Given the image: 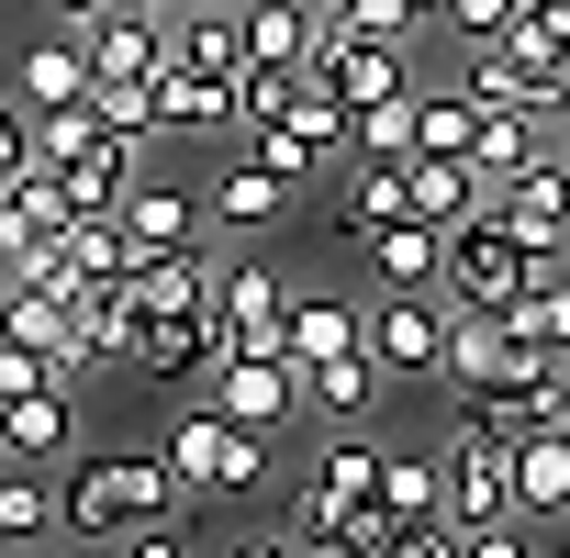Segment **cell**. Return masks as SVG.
Wrapping results in <instances>:
<instances>
[{"instance_id":"cell-38","label":"cell","mask_w":570,"mask_h":558,"mask_svg":"<svg viewBox=\"0 0 570 558\" xmlns=\"http://www.w3.org/2000/svg\"><path fill=\"white\" fill-rule=\"evenodd\" d=\"M35 179V123H23V101L0 90V190H23Z\"/></svg>"},{"instance_id":"cell-40","label":"cell","mask_w":570,"mask_h":558,"mask_svg":"<svg viewBox=\"0 0 570 558\" xmlns=\"http://www.w3.org/2000/svg\"><path fill=\"white\" fill-rule=\"evenodd\" d=\"M459 558H537V525H525V514H503V525H470V536H459Z\"/></svg>"},{"instance_id":"cell-30","label":"cell","mask_w":570,"mask_h":558,"mask_svg":"<svg viewBox=\"0 0 570 558\" xmlns=\"http://www.w3.org/2000/svg\"><path fill=\"white\" fill-rule=\"evenodd\" d=\"M279 134L303 146V168H314V179H325V168H347V112H336V90H314V79H303V101H292V112H279Z\"/></svg>"},{"instance_id":"cell-10","label":"cell","mask_w":570,"mask_h":558,"mask_svg":"<svg viewBox=\"0 0 570 558\" xmlns=\"http://www.w3.org/2000/svg\"><path fill=\"white\" fill-rule=\"evenodd\" d=\"M470 112H525V123H559V79L537 68V57H514V46H470V68L448 79Z\"/></svg>"},{"instance_id":"cell-12","label":"cell","mask_w":570,"mask_h":558,"mask_svg":"<svg viewBox=\"0 0 570 558\" xmlns=\"http://www.w3.org/2000/svg\"><path fill=\"white\" fill-rule=\"evenodd\" d=\"M79 68H90V90H157V79H168V23L112 12V23L79 34Z\"/></svg>"},{"instance_id":"cell-25","label":"cell","mask_w":570,"mask_h":558,"mask_svg":"<svg viewBox=\"0 0 570 558\" xmlns=\"http://www.w3.org/2000/svg\"><path fill=\"white\" fill-rule=\"evenodd\" d=\"M157 134H235V79L168 68V79H157Z\"/></svg>"},{"instance_id":"cell-7","label":"cell","mask_w":570,"mask_h":558,"mask_svg":"<svg viewBox=\"0 0 570 558\" xmlns=\"http://www.w3.org/2000/svg\"><path fill=\"white\" fill-rule=\"evenodd\" d=\"M202 402H213L235 436H292V425H303V369H292V358H224V369L202 380Z\"/></svg>"},{"instance_id":"cell-21","label":"cell","mask_w":570,"mask_h":558,"mask_svg":"<svg viewBox=\"0 0 570 558\" xmlns=\"http://www.w3.org/2000/svg\"><path fill=\"white\" fill-rule=\"evenodd\" d=\"M303 480H314V491H325L347 525H358V514H381V436H325Z\"/></svg>"},{"instance_id":"cell-19","label":"cell","mask_w":570,"mask_h":558,"mask_svg":"<svg viewBox=\"0 0 570 558\" xmlns=\"http://www.w3.org/2000/svg\"><path fill=\"white\" fill-rule=\"evenodd\" d=\"M381 391H392V380H381L370 358H325V369H303V425H325V436L347 425V436H358V425L381 413Z\"/></svg>"},{"instance_id":"cell-50","label":"cell","mask_w":570,"mask_h":558,"mask_svg":"<svg viewBox=\"0 0 570 558\" xmlns=\"http://www.w3.org/2000/svg\"><path fill=\"white\" fill-rule=\"evenodd\" d=\"M325 558H381V547H325Z\"/></svg>"},{"instance_id":"cell-11","label":"cell","mask_w":570,"mask_h":558,"mask_svg":"<svg viewBox=\"0 0 570 558\" xmlns=\"http://www.w3.org/2000/svg\"><path fill=\"white\" fill-rule=\"evenodd\" d=\"M112 223H124L135 257H190V246L213 235V223H202V190H179V179H157V168L124 179V212H112Z\"/></svg>"},{"instance_id":"cell-39","label":"cell","mask_w":570,"mask_h":558,"mask_svg":"<svg viewBox=\"0 0 570 558\" xmlns=\"http://www.w3.org/2000/svg\"><path fill=\"white\" fill-rule=\"evenodd\" d=\"M35 246H46V235L23 223V201H12V190H0V291H12V279L35 268Z\"/></svg>"},{"instance_id":"cell-13","label":"cell","mask_w":570,"mask_h":558,"mask_svg":"<svg viewBox=\"0 0 570 558\" xmlns=\"http://www.w3.org/2000/svg\"><path fill=\"white\" fill-rule=\"evenodd\" d=\"M112 369H135V380H213V313H135Z\"/></svg>"},{"instance_id":"cell-16","label":"cell","mask_w":570,"mask_h":558,"mask_svg":"<svg viewBox=\"0 0 570 558\" xmlns=\"http://www.w3.org/2000/svg\"><path fill=\"white\" fill-rule=\"evenodd\" d=\"M548 157H559V123H525V112H481V134H470V179H481V201H492L503 179L548 168Z\"/></svg>"},{"instance_id":"cell-20","label":"cell","mask_w":570,"mask_h":558,"mask_svg":"<svg viewBox=\"0 0 570 558\" xmlns=\"http://www.w3.org/2000/svg\"><path fill=\"white\" fill-rule=\"evenodd\" d=\"M68 436H79V391H35V402H0V469L68 458Z\"/></svg>"},{"instance_id":"cell-22","label":"cell","mask_w":570,"mask_h":558,"mask_svg":"<svg viewBox=\"0 0 570 558\" xmlns=\"http://www.w3.org/2000/svg\"><path fill=\"white\" fill-rule=\"evenodd\" d=\"M279 358H292V369L358 358V302H314V291H292V325H279Z\"/></svg>"},{"instance_id":"cell-26","label":"cell","mask_w":570,"mask_h":558,"mask_svg":"<svg viewBox=\"0 0 570 558\" xmlns=\"http://www.w3.org/2000/svg\"><path fill=\"white\" fill-rule=\"evenodd\" d=\"M470 134H481V112H470L448 79H414V157H436V168H470Z\"/></svg>"},{"instance_id":"cell-45","label":"cell","mask_w":570,"mask_h":558,"mask_svg":"<svg viewBox=\"0 0 570 558\" xmlns=\"http://www.w3.org/2000/svg\"><path fill=\"white\" fill-rule=\"evenodd\" d=\"M112 558H202V547H190V536H168V525H157V536H124V547H112Z\"/></svg>"},{"instance_id":"cell-35","label":"cell","mask_w":570,"mask_h":558,"mask_svg":"<svg viewBox=\"0 0 570 558\" xmlns=\"http://www.w3.org/2000/svg\"><path fill=\"white\" fill-rule=\"evenodd\" d=\"M303 101V79H279V68H235V134H279V112Z\"/></svg>"},{"instance_id":"cell-8","label":"cell","mask_w":570,"mask_h":558,"mask_svg":"<svg viewBox=\"0 0 570 558\" xmlns=\"http://www.w3.org/2000/svg\"><path fill=\"white\" fill-rule=\"evenodd\" d=\"M514 514V469H503V447H481V436H448L436 447V525H503Z\"/></svg>"},{"instance_id":"cell-49","label":"cell","mask_w":570,"mask_h":558,"mask_svg":"<svg viewBox=\"0 0 570 558\" xmlns=\"http://www.w3.org/2000/svg\"><path fill=\"white\" fill-rule=\"evenodd\" d=\"M414 12H425V23H448V0H414Z\"/></svg>"},{"instance_id":"cell-2","label":"cell","mask_w":570,"mask_h":558,"mask_svg":"<svg viewBox=\"0 0 570 558\" xmlns=\"http://www.w3.org/2000/svg\"><path fill=\"white\" fill-rule=\"evenodd\" d=\"M537 279H559V268H548V257H525L492 212L448 223V257H436V302H448V313H492V325H503V313L537 291Z\"/></svg>"},{"instance_id":"cell-37","label":"cell","mask_w":570,"mask_h":558,"mask_svg":"<svg viewBox=\"0 0 570 558\" xmlns=\"http://www.w3.org/2000/svg\"><path fill=\"white\" fill-rule=\"evenodd\" d=\"M514 23H525V0H448V34L459 46H503Z\"/></svg>"},{"instance_id":"cell-3","label":"cell","mask_w":570,"mask_h":558,"mask_svg":"<svg viewBox=\"0 0 570 558\" xmlns=\"http://www.w3.org/2000/svg\"><path fill=\"white\" fill-rule=\"evenodd\" d=\"M157 469H168L190 502H246V491L268 480V436H235L213 402H190V413L157 436Z\"/></svg>"},{"instance_id":"cell-31","label":"cell","mask_w":570,"mask_h":558,"mask_svg":"<svg viewBox=\"0 0 570 558\" xmlns=\"http://www.w3.org/2000/svg\"><path fill=\"white\" fill-rule=\"evenodd\" d=\"M403 190H414V223H436V235L481 212V179L470 168H436V157H403Z\"/></svg>"},{"instance_id":"cell-32","label":"cell","mask_w":570,"mask_h":558,"mask_svg":"<svg viewBox=\"0 0 570 558\" xmlns=\"http://www.w3.org/2000/svg\"><path fill=\"white\" fill-rule=\"evenodd\" d=\"M381 514L436 525V447H381Z\"/></svg>"},{"instance_id":"cell-23","label":"cell","mask_w":570,"mask_h":558,"mask_svg":"<svg viewBox=\"0 0 570 558\" xmlns=\"http://www.w3.org/2000/svg\"><path fill=\"white\" fill-rule=\"evenodd\" d=\"M246 23V68H279V79H303L314 68V12H303V0H268V12H235Z\"/></svg>"},{"instance_id":"cell-5","label":"cell","mask_w":570,"mask_h":558,"mask_svg":"<svg viewBox=\"0 0 570 558\" xmlns=\"http://www.w3.org/2000/svg\"><path fill=\"white\" fill-rule=\"evenodd\" d=\"M448 325H459V313H448L436 291H403V302L381 291V302L358 313V358H370L381 380H448Z\"/></svg>"},{"instance_id":"cell-46","label":"cell","mask_w":570,"mask_h":558,"mask_svg":"<svg viewBox=\"0 0 570 558\" xmlns=\"http://www.w3.org/2000/svg\"><path fill=\"white\" fill-rule=\"evenodd\" d=\"M124 12H146V23H179V0H124Z\"/></svg>"},{"instance_id":"cell-47","label":"cell","mask_w":570,"mask_h":558,"mask_svg":"<svg viewBox=\"0 0 570 558\" xmlns=\"http://www.w3.org/2000/svg\"><path fill=\"white\" fill-rule=\"evenodd\" d=\"M179 12H235V0H179Z\"/></svg>"},{"instance_id":"cell-1","label":"cell","mask_w":570,"mask_h":558,"mask_svg":"<svg viewBox=\"0 0 570 558\" xmlns=\"http://www.w3.org/2000/svg\"><path fill=\"white\" fill-rule=\"evenodd\" d=\"M202 502L157 469V447H90V458H68V480H57V536H79V547H124V536H179Z\"/></svg>"},{"instance_id":"cell-51","label":"cell","mask_w":570,"mask_h":558,"mask_svg":"<svg viewBox=\"0 0 570 558\" xmlns=\"http://www.w3.org/2000/svg\"><path fill=\"white\" fill-rule=\"evenodd\" d=\"M559 168H570V123H559Z\"/></svg>"},{"instance_id":"cell-43","label":"cell","mask_w":570,"mask_h":558,"mask_svg":"<svg viewBox=\"0 0 570 558\" xmlns=\"http://www.w3.org/2000/svg\"><path fill=\"white\" fill-rule=\"evenodd\" d=\"M46 391V358H23V347H0V402H35Z\"/></svg>"},{"instance_id":"cell-34","label":"cell","mask_w":570,"mask_h":558,"mask_svg":"<svg viewBox=\"0 0 570 558\" xmlns=\"http://www.w3.org/2000/svg\"><path fill=\"white\" fill-rule=\"evenodd\" d=\"M325 34H370V46H414V34H425V12H414V0H336V12H325Z\"/></svg>"},{"instance_id":"cell-33","label":"cell","mask_w":570,"mask_h":558,"mask_svg":"<svg viewBox=\"0 0 570 558\" xmlns=\"http://www.w3.org/2000/svg\"><path fill=\"white\" fill-rule=\"evenodd\" d=\"M57 536V480L46 469H0V547H35Z\"/></svg>"},{"instance_id":"cell-29","label":"cell","mask_w":570,"mask_h":558,"mask_svg":"<svg viewBox=\"0 0 570 558\" xmlns=\"http://www.w3.org/2000/svg\"><path fill=\"white\" fill-rule=\"evenodd\" d=\"M503 336H514L525 358H570V268H559V279H537V291L503 313Z\"/></svg>"},{"instance_id":"cell-9","label":"cell","mask_w":570,"mask_h":558,"mask_svg":"<svg viewBox=\"0 0 570 558\" xmlns=\"http://www.w3.org/2000/svg\"><path fill=\"white\" fill-rule=\"evenodd\" d=\"M525 257H548V268H570V168L548 157V168H525V179H503L492 201H481Z\"/></svg>"},{"instance_id":"cell-44","label":"cell","mask_w":570,"mask_h":558,"mask_svg":"<svg viewBox=\"0 0 570 558\" xmlns=\"http://www.w3.org/2000/svg\"><path fill=\"white\" fill-rule=\"evenodd\" d=\"M224 558H303V547H292V536H279V525H246V536H235Z\"/></svg>"},{"instance_id":"cell-14","label":"cell","mask_w":570,"mask_h":558,"mask_svg":"<svg viewBox=\"0 0 570 558\" xmlns=\"http://www.w3.org/2000/svg\"><path fill=\"white\" fill-rule=\"evenodd\" d=\"M292 179H268L257 157H224L213 179H202V223H224V235H268V223H292Z\"/></svg>"},{"instance_id":"cell-28","label":"cell","mask_w":570,"mask_h":558,"mask_svg":"<svg viewBox=\"0 0 570 558\" xmlns=\"http://www.w3.org/2000/svg\"><path fill=\"white\" fill-rule=\"evenodd\" d=\"M336 212H347V235L370 246V235L414 223V190H403V168H358V157H347V190H336Z\"/></svg>"},{"instance_id":"cell-18","label":"cell","mask_w":570,"mask_h":558,"mask_svg":"<svg viewBox=\"0 0 570 558\" xmlns=\"http://www.w3.org/2000/svg\"><path fill=\"white\" fill-rule=\"evenodd\" d=\"M525 369H537V358H525L492 313H459V325H448V391H503V380H525Z\"/></svg>"},{"instance_id":"cell-42","label":"cell","mask_w":570,"mask_h":558,"mask_svg":"<svg viewBox=\"0 0 570 558\" xmlns=\"http://www.w3.org/2000/svg\"><path fill=\"white\" fill-rule=\"evenodd\" d=\"M381 558H459V525H403Z\"/></svg>"},{"instance_id":"cell-41","label":"cell","mask_w":570,"mask_h":558,"mask_svg":"<svg viewBox=\"0 0 570 558\" xmlns=\"http://www.w3.org/2000/svg\"><path fill=\"white\" fill-rule=\"evenodd\" d=\"M112 12H124V0H46V34H68V46H79V34H90V23H112Z\"/></svg>"},{"instance_id":"cell-48","label":"cell","mask_w":570,"mask_h":558,"mask_svg":"<svg viewBox=\"0 0 570 558\" xmlns=\"http://www.w3.org/2000/svg\"><path fill=\"white\" fill-rule=\"evenodd\" d=\"M525 12H559V23H570V0H525Z\"/></svg>"},{"instance_id":"cell-4","label":"cell","mask_w":570,"mask_h":558,"mask_svg":"<svg viewBox=\"0 0 570 558\" xmlns=\"http://www.w3.org/2000/svg\"><path fill=\"white\" fill-rule=\"evenodd\" d=\"M279 325H292V279L268 257H213V369L224 358H279Z\"/></svg>"},{"instance_id":"cell-27","label":"cell","mask_w":570,"mask_h":558,"mask_svg":"<svg viewBox=\"0 0 570 558\" xmlns=\"http://www.w3.org/2000/svg\"><path fill=\"white\" fill-rule=\"evenodd\" d=\"M436 257H448V235L436 223H392V235H370V279L403 302V291H436Z\"/></svg>"},{"instance_id":"cell-17","label":"cell","mask_w":570,"mask_h":558,"mask_svg":"<svg viewBox=\"0 0 570 558\" xmlns=\"http://www.w3.org/2000/svg\"><path fill=\"white\" fill-rule=\"evenodd\" d=\"M12 101H23V123H46V112L90 101V68H79V46H68V34H35V46L12 57Z\"/></svg>"},{"instance_id":"cell-15","label":"cell","mask_w":570,"mask_h":558,"mask_svg":"<svg viewBox=\"0 0 570 558\" xmlns=\"http://www.w3.org/2000/svg\"><path fill=\"white\" fill-rule=\"evenodd\" d=\"M503 469H514V514H525V525H570V425L514 436Z\"/></svg>"},{"instance_id":"cell-24","label":"cell","mask_w":570,"mask_h":558,"mask_svg":"<svg viewBox=\"0 0 570 558\" xmlns=\"http://www.w3.org/2000/svg\"><path fill=\"white\" fill-rule=\"evenodd\" d=\"M168 68L235 79V68H246V23H235V12H179V23H168Z\"/></svg>"},{"instance_id":"cell-6","label":"cell","mask_w":570,"mask_h":558,"mask_svg":"<svg viewBox=\"0 0 570 558\" xmlns=\"http://www.w3.org/2000/svg\"><path fill=\"white\" fill-rule=\"evenodd\" d=\"M314 90H336V112L358 123V112H381V101H403L414 90V46H370V34H314V68H303Z\"/></svg>"},{"instance_id":"cell-36","label":"cell","mask_w":570,"mask_h":558,"mask_svg":"<svg viewBox=\"0 0 570 558\" xmlns=\"http://www.w3.org/2000/svg\"><path fill=\"white\" fill-rule=\"evenodd\" d=\"M79 157H101V112L90 101H68V112L35 123V168H79Z\"/></svg>"}]
</instances>
